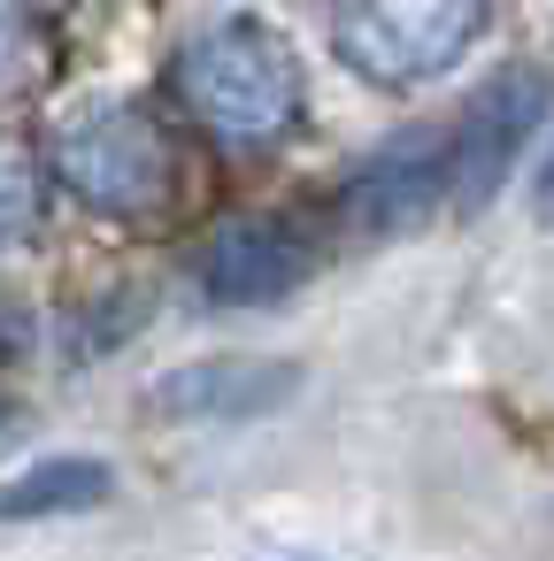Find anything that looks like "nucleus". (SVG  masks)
Here are the masks:
<instances>
[{"label": "nucleus", "mask_w": 554, "mask_h": 561, "mask_svg": "<svg viewBox=\"0 0 554 561\" xmlns=\"http://www.w3.org/2000/svg\"><path fill=\"white\" fill-rule=\"evenodd\" d=\"M178 93L216 139H270L301 108V55L270 24L231 16L178 55Z\"/></svg>", "instance_id": "obj_1"}, {"label": "nucleus", "mask_w": 554, "mask_h": 561, "mask_svg": "<svg viewBox=\"0 0 554 561\" xmlns=\"http://www.w3.org/2000/svg\"><path fill=\"white\" fill-rule=\"evenodd\" d=\"M485 32V0H331V47L354 78L408 93L446 78Z\"/></svg>", "instance_id": "obj_2"}, {"label": "nucleus", "mask_w": 554, "mask_h": 561, "mask_svg": "<svg viewBox=\"0 0 554 561\" xmlns=\"http://www.w3.org/2000/svg\"><path fill=\"white\" fill-rule=\"evenodd\" d=\"M55 178L93 208L139 216L170 201V139L147 108H86L55 139Z\"/></svg>", "instance_id": "obj_3"}, {"label": "nucleus", "mask_w": 554, "mask_h": 561, "mask_svg": "<svg viewBox=\"0 0 554 561\" xmlns=\"http://www.w3.org/2000/svg\"><path fill=\"white\" fill-rule=\"evenodd\" d=\"M546 124V78L539 70H500L477 108L462 116V139H454V201L462 208H485L500 193V178L516 170L523 139H539Z\"/></svg>", "instance_id": "obj_4"}, {"label": "nucleus", "mask_w": 554, "mask_h": 561, "mask_svg": "<svg viewBox=\"0 0 554 561\" xmlns=\"http://www.w3.org/2000/svg\"><path fill=\"white\" fill-rule=\"evenodd\" d=\"M454 193V139L439 131H400L393 147H377L354 185H347V224L354 231H400L416 224L431 201Z\"/></svg>", "instance_id": "obj_5"}, {"label": "nucleus", "mask_w": 554, "mask_h": 561, "mask_svg": "<svg viewBox=\"0 0 554 561\" xmlns=\"http://www.w3.org/2000/svg\"><path fill=\"white\" fill-rule=\"evenodd\" d=\"M301 385L293 362H270V354H208V362H185L162 377V415H185V423H239V415H270L285 408Z\"/></svg>", "instance_id": "obj_6"}, {"label": "nucleus", "mask_w": 554, "mask_h": 561, "mask_svg": "<svg viewBox=\"0 0 554 561\" xmlns=\"http://www.w3.org/2000/svg\"><path fill=\"white\" fill-rule=\"evenodd\" d=\"M301 277H308V247L285 224H231L201 262V285L216 308H270Z\"/></svg>", "instance_id": "obj_7"}, {"label": "nucleus", "mask_w": 554, "mask_h": 561, "mask_svg": "<svg viewBox=\"0 0 554 561\" xmlns=\"http://www.w3.org/2000/svg\"><path fill=\"white\" fill-rule=\"evenodd\" d=\"M116 492V469L93 454H47L24 477L0 484V523H39V515H86Z\"/></svg>", "instance_id": "obj_8"}, {"label": "nucleus", "mask_w": 554, "mask_h": 561, "mask_svg": "<svg viewBox=\"0 0 554 561\" xmlns=\"http://www.w3.org/2000/svg\"><path fill=\"white\" fill-rule=\"evenodd\" d=\"M32 224H39V162L32 147L0 139V247H16Z\"/></svg>", "instance_id": "obj_9"}, {"label": "nucleus", "mask_w": 554, "mask_h": 561, "mask_svg": "<svg viewBox=\"0 0 554 561\" xmlns=\"http://www.w3.org/2000/svg\"><path fill=\"white\" fill-rule=\"evenodd\" d=\"M539 208L554 216V147H546V162H539Z\"/></svg>", "instance_id": "obj_10"}]
</instances>
